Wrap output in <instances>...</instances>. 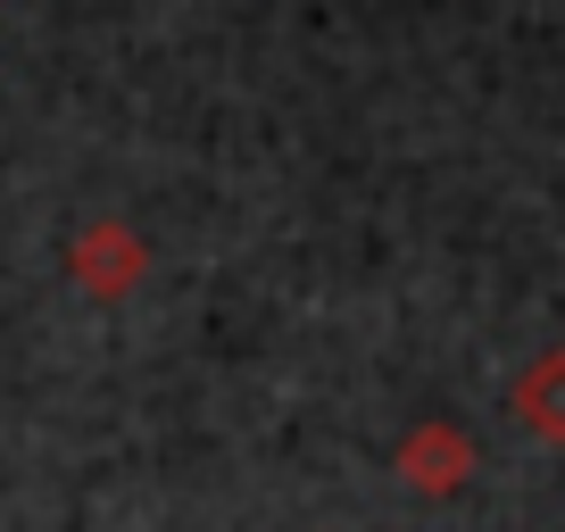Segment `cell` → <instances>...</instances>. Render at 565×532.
Segmentation results:
<instances>
[{"label": "cell", "instance_id": "cell-1", "mask_svg": "<svg viewBox=\"0 0 565 532\" xmlns=\"http://www.w3.org/2000/svg\"><path fill=\"white\" fill-rule=\"evenodd\" d=\"M515 408H524V425H532V433L565 441V358H541V366L515 383Z\"/></svg>", "mask_w": 565, "mask_h": 532}, {"label": "cell", "instance_id": "cell-2", "mask_svg": "<svg viewBox=\"0 0 565 532\" xmlns=\"http://www.w3.org/2000/svg\"><path fill=\"white\" fill-rule=\"evenodd\" d=\"M458 458H466L458 441H424V449H416V475H424V482H449V475H458Z\"/></svg>", "mask_w": 565, "mask_h": 532}]
</instances>
